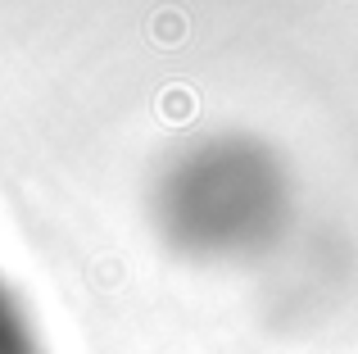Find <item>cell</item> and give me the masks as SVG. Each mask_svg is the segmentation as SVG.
Wrapping results in <instances>:
<instances>
[{
    "mask_svg": "<svg viewBox=\"0 0 358 354\" xmlns=\"http://www.w3.org/2000/svg\"><path fill=\"white\" fill-rule=\"evenodd\" d=\"M150 222L177 259L209 268L254 264L295 227V173L254 132H200L150 182Z\"/></svg>",
    "mask_w": 358,
    "mask_h": 354,
    "instance_id": "cell-1",
    "label": "cell"
},
{
    "mask_svg": "<svg viewBox=\"0 0 358 354\" xmlns=\"http://www.w3.org/2000/svg\"><path fill=\"white\" fill-rule=\"evenodd\" d=\"M0 354H50L27 300L9 286L5 273H0Z\"/></svg>",
    "mask_w": 358,
    "mask_h": 354,
    "instance_id": "cell-2",
    "label": "cell"
}]
</instances>
